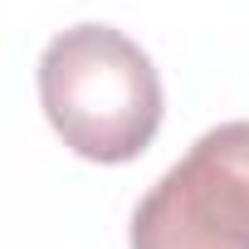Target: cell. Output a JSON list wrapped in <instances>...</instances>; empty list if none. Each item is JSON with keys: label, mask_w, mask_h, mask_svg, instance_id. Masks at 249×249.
<instances>
[{"label": "cell", "mask_w": 249, "mask_h": 249, "mask_svg": "<svg viewBox=\"0 0 249 249\" xmlns=\"http://www.w3.org/2000/svg\"><path fill=\"white\" fill-rule=\"evenodd\" d=\"M132 249H249V117L196 137L137 200Z\"/></svg>", "instance_id": "7a4b0ae2"}, {"label": "cell", "mask_w": 249, "mask_h": 249, "mask_svg": "<svg viewBox=\"0 0 249 249\" xmlns=\"http://www.w3.org/2000/svg\"><path fill=\"white\" fill-rule=\"evenodd\" d=\"M39 103L64 147L103 166L142 157L166 112L157 64L112 25H73L44 44Z\"/></svg>", "instance_id": "6da1fadb"}]
</instances>
